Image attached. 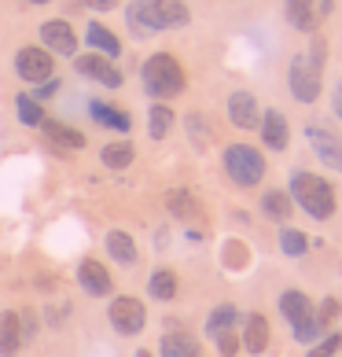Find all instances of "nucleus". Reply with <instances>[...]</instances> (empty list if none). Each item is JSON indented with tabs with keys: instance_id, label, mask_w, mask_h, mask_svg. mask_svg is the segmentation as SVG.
<instances>
[{
	"instance_id": "obj_1",
	"label": "nucleus",
	"mask_w": 342,
	"mask_h": 357,
	"mask_svg": "<svg viewBox=\"0 0 342 357\" xmlns=\"http://www.w3.org/2000/svg\"><path fill=\"white\" fill-rule=\"evenodd\" d=\"M320 70H324V45L317 41L309 52L295 56L291 67H287V85H291L295 100L313 103V100L320 96Z\"/></svg>"
},
{
	"instance_id": "obj_2",
	"label": "nucleus",
	"mask_w": 342,
	"mask_h": 357,
	"mask_svg": "<svg viewBox=\"0 0 342 357\" xmlns=\"http://www.w3.org/2000/svg\"><path fill=\"white\" fill-rule=\"evenodd\" d=\"M291 195H295V203L317 221L335 214V192H332V184L320 181L317 174H302L298 169V174L291 177Z\"/></svg>"
},
{
	"instance_id": "obj_3",
	"label": "nucleus",
	"mask_w": 342,
	"mask_h": 357,
	"mask_svg": "<svg viewBox=\"0 0 342 357\" xmlns=\"http://www.w3.org/2000/svg\"><path fill=\"white\" fill-rule=\"evenodd\" d=\"M143 89H148L155 100L177 96V92L184 89V70H180V63L169 56V52L151 56L148 63H143Z\"/></svg>"
},
{
	"instance_id": "obj_4",
	"label": "nucleus",
	"mask_w": 342,
	"mask_h": 357,
	"mask_svg": "<svg viewBox=\"0 0 342 357\" xmlns=\"http://www.w3.org/2000/svg\"><path fill=\"white\" fill-rule=\"evenodd\" d=\"M225 169L235 184H243V188H254V184L265 177V158H261L251 144H232L225 151Z\"/></svg>"
},
{
	"instance_id": "obj_5",
	"label": "nucleus",
	"mask_w": 342,
	"mask_h": 357,
	"mask_svg": "<svg viewBox=\"0 0 342 357\" xmlns=\"http://www.w3.org/2000/svg\"><path fill=\"white\" fill-rule=\"evenodd\" d=\"M111 324H114V332H122V335H137L143 332V324H148V313H143V302L140 298H114L111 302Z\"/></svg>"
},
{
	"instance_id": "obj_6",
	"label": "nucleus",
	"mask_w": 342,
	"mask_h": 357,
	"mask_svg": "<svg viewBox=\"0 0 342 357\" xmlns=\"http://www.w3.org/2000/svg\"><path fill=\"white\" fill-rule=\"evenodd\" d=\"M15 70H19V77L22 82H33V85H41V82H48L52 77V56L45 48H22L19 56H15Z\"/></svg>"
},
{
	"instance_id": "obj_7",
	"label": "nucleus",
	"mask_w": 342,
	"mask_h": 357,
	"mask_svg": "<svg viewBox=\"0 0 342 357\" xmlns=\"http://www.w3.org/2000/svg\"><path fill=\"white\" fill-rule=\"evenodd\" d=\"M306 137L313 144V155H317L324 166H332V169H339V174H342V140L335 133H327L324 126H309Z\"/></svg>"
},
{
	"instance_id": "obj_8",
	"label": "nucleus",
	"mask_w": 342,
	"mask_h": 357,
	"mask_svg": "<svg viewBox=\"0 0 342 357\" xmlns=\"http://www.w3.org/2000/svg\"><path fill=\"white\" fill-rule=\"evenodd\" d=\"M77 70H81L85 77H92V82L107 85V89H118L122 85V70L114 67V63L107 56H100V52H88V56H77Z\"/></svg>"
},
{
	"instance_id": "obj_9",
	"label": "nucleus",
	"mask_w": 342,
	"mask_h": 357,
	"mask_svg": "<svg viewBox=\"0 0 342 357\" xmlns=\"http://www.w3.org/2000/svg\"><path fill=\"white\" fill-rule=\"evenodd\" d=\"M41 41L48 52H59V56H74L77 52V37L70 30V22H63V19H48L41 26Z\"/></svg>"
},
{
	"instance_id": "obj_10",
	"label": "nucleus",
	"mask_w": 342,
	"mask_h": 357,
	"mask_svg": "<svg viewBox=\"0 0 342 357\" xmlns=\"http://www.w3.org/2000/svg\"><path fill=\"white\" fill-rule=\"evenodd\" d=\"M228 118L235 129H258L261 126V111H258V100L251 92H232L228 96Z\"/></svg>"
},
{
	"instance_id": "obj_11",
	"label": "nucleus",
	"mask_w": 342,
	"mask_h": 357,
	"mask_svg": "<svg viewBox=\"0 0 342 357\" xmlns=\"http://www.w3.org/2000/svg\"><path fill=\"white\" fill-rule=\"evenodd\" d=\"M155 30H177V26H188V8L184 0H148Z\"/></svg>"
},
{
	"instance_id": "obj_12",
	"label": "nucleus",
	"mask_w": 342,
	"mask_h": 357,
	"mask_svg": "<svg viewBox=\"0 0 342 357\" xmlns=\"http://www.w3.org/2000/svg\"><path fill=\"white\" fill-rule=\"evenodd\" d=\"M77 280H81V287L88 291V295H111L114 291V280H111V273L100 266V261H81V269H77Z\"/></svg>"
},
{
	"instance_id": "obj_13",
	"label": "nucleus",
	"mask_w": 342,
	"mask_h": 357,
	"mask_svg": "<svg viewBox=\"0 0 342 357\" xmlns=\"http://www.w3.org/2000/svg\"><path fill=\"white\" fill-rule=\"evenodd\" d=\"M19 347H22V317L4 310L0 313V354L11 357V354H19Z\"/></svg>"
},
{
	"instance_id": "obj_14",
	"label": "nucleus",
	"mask_w": 342,
	"mask_h": 357,
	"mask_svg": "<svg viewBox=\"0 0 342 357\" xmlns=\"http://www.w3.org/2000/svg\"><path fill=\"white\" fill-rule=\"evenodd\" d=\"M258 129H261V140H265L272 151H283L287 148V122H283L280 111H265Z\"/></svg>"
},
{
	"instance_id": "obj_15",
	"label": "nucleus",
	"mask_w": 342,
	"mask_h": 357,
	"mask_svg": "<svg viewBox=\"0 0 342 357\" xmlns=\"http://www.w3.org/2000/svg\"><path fill=\"white\" fill-rule=\"evenodd\" d=\"M88 111H92V118H96L100 126H107V129H118V133H129V129H133V118H129L125 111L111 107V103L92 100V103H88Z\"/></svg>"
},
{
	"instance_id": "obj_16",
	"label": "nucleus",
	"mask_w": 342,
	"mask_h": 357,
	"mask_svg": "<svg viewBox=\"0 0 342 357\" xmlns=\"http://www.w3.org/2000/svg\"><path fill=\"white\" fill-rule=\"evenodd\" d=\"M45 133H48V140L52 144H59V148H74V151H81L85 148V133L81 129H74V126H63V122H48L45 118Z\"/></svg>"
},
{
	"instance_id": "obj_17",
	"label": "nucleus",
	"mask_w": 342,
	"mask_h": 357,
	"mask_svg": "<svg viewBox=\"0 0 342 357\" xmlns=\"http://www.w3.org/2000/svg\"><path fill=\"white\" fill-rule=\"evenodd\" d=\"M107 255H111L114 261H122V266H133V261H137L133 236L122 232V229H111V232H107Z\"/></svg>"
},
{
	"instance_id": "obj_18",
	"label": "nucleus",
	"mask_w": 342,
	"mask_h": 357,
	"mask_svg": "<svg viewBox=\"0 0 342 357\" xmlns=\"http://www.w3.org/2000/svg\"><path fill=\"white\" fill-rule=\"evenodd\" d=\"M265 342H269V324H265V317H261V313H251V317H247V328H243V347L251 350V354H261V350H265Z\"/></svg>"
},
{
	"instance_id": "obj_19",
	"label": "nucleus",
	"mask_w": 342,
	"mask_h": 357,
	"mask_svg": "<svg viewBox=\"0 0 342 357\" xmlns=\"http://www.w3.org/2000/svg\"><path fill=\"white\" fill-rule=\"evenodd\" d=\"M85 41L100 52V56H107V59H114L118 52H122V45H118V37L107 30V26H100V22H92L88 30H85Z\"/></svg>"
},
{
	"instance_id": "obj_20",
	"label": "nucleus",
	"mask_w": 342,
	"mask_h": 357,
	"mask_svg": "<svg viewBox=\"0 0 342 357\" xmlns=\"http://www.w3.org/2000/svg\"><path fill=\"white\" fill-rule=\"evenodd\" d=\"M280 313H283L291 324H302V321H306V317L313 313V306H309V298L302 295V291H283V298H280Z\"/></svg>"
},
{
	"instance_id": "obj_21",
	"label": "nucleus",
	"mask_w": 342,
	"mask_h": 357,
	"mask_svg": "<svg viewBox=\"0 0 342 357\" xmlns=\"http://www.w3.org/2000/svg\"><path fill=\"white\" fill-rule=\"evenodd\" d=\"M125 19H129V30H133L137 37L155 33V19H151L148 0H133V4H129V11H125Z\"/></svg>"
},
{
	"instance_id": "obj_22",
	"label": "nucleus",
	"mask_w": 342,
	"mask_h": 357,
	"mask_svg": "<svg viewBox=\"0 0 342 357\" xmlns=\"http://www.w3.org/2000/svg\"><path fill=\"white\" fill-rule=\"evenodd\" d=\"M162 357H199V342L184 332H169L162 339Z\"/></svg>"
},
{
	"instance_id": "obj_23",
	"label": "nucleus",
	"mask_w": 342,
	"mask_h": 357,
	"mask_svg": "<svg viewBox=\"0 0 342 357\" xmlns=\"http://www.w3.org/2000/svg\"><path fill=\"white\" fill-rule=\"evenodd\" d=\"M15 107H19V122L22 126H30V129H41L45 126V111H41V103H37L30 92H19Z\"/></svg>"
},
{
	"instance_id": "obj_24",
	"label": "nucleus",
	"mask_w": 342,
	"mask_h": 357,
	"mask_svg": "<svg viewBox=\"0 0 342 357\" xmlns=\"http://www.w3.org/2000/svg\"><path fill=\"white\" fill-rule=\"evenodd\" d=\"M287 22L298 26V30H313V22H317L313 0H287Z\"/></svg>"
},
{
	"instance_id": "obj_25",
	"label": "nucleus",
	"mask_w": 342,
	"mask_h": 357,
	"mask_svg": "<svg viewBox=\"0 0 342 357\" xmlns=\"http://www.w3.org/2000/svg\"><path fill=\"white\" fill-rule=\"evenodd\" d=\"M133 158H137V151H133V144H125V140L103 148V166H107V169H125Z\"/></svg>"
},
{
	"instance_id": "obj_26",
	"label": "nucleus",
	"mask_w": 342,
	"mask_h": 357,
	"mask_svg": "<svg viewBox=\"0 0 342 357\" xmlns=\"http://www.w3.org/2000/svg\"><path fill=\"white\" fill-rule=\"evenodd\" d=\"M235 317H240V313H235L232 306H217L214 313H210V321H206V332L210 335H225V332H232V324H235Z\"/></svg>"
},
{
	"instance_id": "obj_27",
	"label": "nucleus",
	"mask_w": 342,
	"mask_h": 357,
	"mask_svg": "<svg viewBox=\"0 0 342 357\" xmlns=\"http://www.w3.org/2000/svg\"><path fill=\"white\" fill-rule=\"evenodd\" d=\"M169 126H173V111H169L166 103H155V107H151V122H148V133H151L155 140H162V137L169 133Z\"/></svg>"
},
{
	"instance_id": "obj_28",
	"label": "nucleus",
	"mask_w": 342,
	"mask_h": 357,
	"mask_svg": "<svg viewBox=\"0 0 342 357\" xmlns=\"http://www.w3.org/2000/svg\"><path fill=\"white\" fill-rule=\"evenodd\" d=\"M148 287H151V295H155V298L169 302V298L177 295V276L169 273V269H159V273L151 276V284H148Z\"/></svg>"
},
{
	"instance_id": "obj_29",
	"label": "nucleus",
	"mask_w": 342,
	"mask_h": 357,
	"mask_svg": "<svg viewBox=\"0 0 342 357\" xmlns=\"http://www.w3.org/2000/svg\"><path fill=\"white\" fill-rule=\"evenodd\" d=\"M166 203H169V214H177V218H192L195 214V199L188 192H169Z\"/></svg>"
},
{
	"instance_id": "obj_30",
	"label": "nucleus",
	"mask_w": 342,
	"mask_h": 357,
	"mask_svg": "<svg viewBox=\"0 0 342 357\" xmlns=\"http://www.w3.org/2000/svg\"><path fill=\"white\" fill-rule=\"evenodd\" d=\"M265 214L276 218V221H283L287 214H291V199H287L283 192H269L265 195Z\"/></svg>"
},
{
	"instance_id": "obj_31",
	"label": "nucleus",
	"mask_w": 342,
	"mask_h": 357,
	"mask_svg": "<svg viewBox=\"0 0 342 357\" xmlns=\"http://www.w3.org/2000/svg\"><path fill=\"white\" fill-rule=\"evenodd\" d=\"M280 250L283 255H302V250H306V236L298 229H283L280 232Z\"/></svg>"
},
{
	"instance_id": "obj_32",
	"label": "nucleus",
	"mask_w": 342,
	"mask_h": 357,
	"mask_svg": "<svg viewBox=\"0 0 342 357\" xmlns=\"http://www.w3.org/2000/svg\"><path fill=\"white\" fill-rule=\"evenodd\" d=\"M342 350V335H327L317 350H309V357H332V354H339Z\"/></svg>"
},
{
	"instance_id": "obj_33",
	"label": "nucleus",
	"mask_w": 342,
	"mask_h": 357,
	"mask_svg": "<svg viewBox=\"0 0 342 357\" xmlns=\"http://www.w3.org/2000/svg\"><path fill=\"white\" fill-rule=\"evenodd\" d=\"M217 350L232 357V354H240V339H235V332H225V335H217Z\"/></svg>"
},
{
	"instance_id": "obj_34",
	"label": "nucleus",
	"mask_w": 342,
	"mask_h": 357,
	"mask_svg": "<svg viewBox=\"0 0 342 357\" xmlns=\"http://www.w3.org/2000/svg\"><path fill=\"white\" fill-rule=\"evenodd\" d=\"M56 89H59V82H56V77H48V82H41V85H37L33 100L41 103V100H48V96H52V92H56Z\"/></svg>"
},
{
	"instance_id": "obj_35",
	"label": "nucleus",
	"mask_w": 342,
	"mask_h": 357,
	"mask_svg": "<svg viewBox=\"0 0 342 357\" xmlns=\"http://www.w3.org/2000/svg\"><path fill=\"white\" fill-rule=\"evenodd\" d=\"M77 4H85V8H100V11H107V8H114V0H77Z\"/></svg>"
},
{
	"instance_id": "obj_36",
	"label": "nucleus",
	"mask_w": 342,
	"mask_h": 357,
	"mask_svg": "<svg viewBox=\"0 0 342 357\" xmlns=\"http://www.w3.org/2000/svg\"><path fill=\"white\" fill-rule=\"evenodd\" d=\"M335 114H339V118H342V85H339V89H335Z\"/></svg>"
},
{
	"instance_id": "obj_37",
	"label": "nucleus",
	"mask_w": 342,
	"mask_h": 357,
	"mask_svg": "<svg viewBox=\"0 0 342 357\" xmlns=\"http://www.w3.org/2000/svg\"><path fill=\"white\" fill-rule=\"evenodd\" d=\"M137 357H151V354H148V350H137Z\"/></svg>"
},
{
	"instance_id": "obj_38",
	"label": "nucleus",
	"mask_w": 342,
	"mask_h": 357,
	"mask_svg": "<svg viewBox=\"0 0 342 357\" xmlns=\"http://www.w3.org/2000/svg\"><path fill=\"white\" fill-rule=\"evenodd\" d=\"M30 4H48V0H30Z\"/></svg>"
}]
</instances>
